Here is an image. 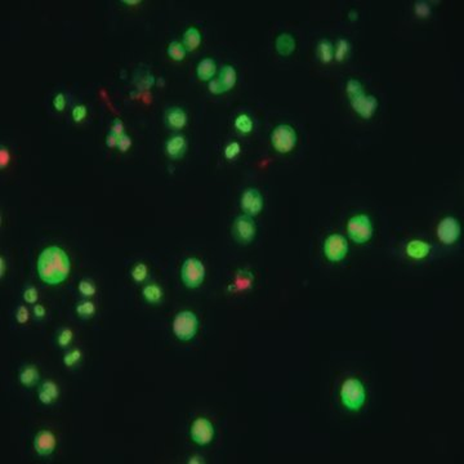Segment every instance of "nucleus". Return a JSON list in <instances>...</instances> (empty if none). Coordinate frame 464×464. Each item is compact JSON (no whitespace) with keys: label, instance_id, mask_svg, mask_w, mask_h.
Wrapping results in <instances>:
<instances>
[{"label":"nucleus","instance_id":"nucleus-37","mask_svg":"<svg viewBox=\"0 0 464 464\" xmlns=\"http://www.w3.org/2000/svg\"><path fill=\"white\" fill-rule=\"evenodd\" d=\"M38 290L34 286H28L26 290L24 291V301L28 305H34L38 301Z\"/></svg>","mask_w":464,"mask_h":464},{"label":"nucleus","instance_id":"nucleus-35","mask_svg":"<svg viewBox=\"0 0 464 464\" xmlns=\"http://www.w3.org/2000/svg\"><path fill=\"white\" fill-rule=\"evenodd\" d=\"M414 11H415V14L418 17L426 18L430 17L431 7L427 1H416L415 5H414Z\"/></svg>","mask_w":464,"mask_h":464},{"label":"nucleus","instance_id":"nucleus-33","mask_svg":"<svg viewBox=\"0 0 464 464\" xmlns=\"http://www.w3.org/2000/svg\"><path fill=\"white\" fill-rule=\"evenodd\" d=\"M73 330L71 329H62L61 333L58 334V338H57V342H58V346L61 348H67L70 346V343L73 340Z\"/></svg>","mask_w":464,"mask_h":464},{"label":"nucleus","instance_id":"nucleus-30","mask_svg":"<svg viewBox=\"0 0 464 464\" xmlns=\"http://www.w3.org/2000/svg\"><path fill=\"white\" fill-rule=\"evenodd\" d=\"M346 90H347V96H348L350 100L351 98L357 97V96H360V94L365 93L362 84H361L360 80H357V79L348 80L346 84Z\"/></svg>","mask_w":464,"mask_h":464},{"label":"nucleus","instance_id":"nucleus-38","mask_svg":"<svg viewBox=\"0 0 464 464\" xmlns=\"http://www.w3.org/2000/svg\"><path fill=\"white\" fill-rule=\"evenodd\" d=\"M87 116V107L84 104H77L73 110V119L74 122L80 123L84 118Z\"/></svg>","mask_w":464,"mask_h":464},{"label":"nucleus","instance_id":"nucleus-9","mask_svg":"<svg viewBox=\"0 0 464 464\" xmlns=\"http://www.w3.org/2000/svg\"><path fill=\"white\" fill-rule=\"evenodd\" d=\"M436 235L437 239L440 240L443 245H454L458 240L461 239V222L458 221L455 217H451V215L443 217L438 222V225H437Z\"/></svg>","mask_w":464,"mask_h":464},{"label":"nucleus","instance_id":"nucleus-12","mask_svg":"<svg viewBox=\"0 0 464 464\" xmlns=\"http://www.w3.org/2000/svg\"><path fill=\"white\" fill-rule=\"evenodd\" d=\"M350 102L355 112L365 120L373 118L378 110V100L373 94L362 93L357 97L351 98Z\"/></svg>","mask_w":464,"mask_h":464},{"label":"nucleus","instance_id":"nucleus-31","mask_svg":"<svg viewBox=\"0 0 464 464\" xmlns=\"http://www.w3.org/2000/svg\"><path fill=\"white\" fill-rule=\"evenodd\" d=\"M39 389H42L44 393H47L53 401H55L59 397V388L53 381H45Z\"/></svg>","mask_w":464,"mask_h":464},{"label":"nucleus","instance_id":"nucleus-18","mask_svg":"<svg viewBox=\"0 0 464 464\" xmlns=\"http://www.w3.org/2000/svg\"><path fill=\"white\" fill-rule=\"evenodd\" d=\"M215 71H217V65H215L214 59L211 58L201 59L198 63V67H196L198 77L203 81H210L215 75Z\"/></svg>","mask_w":464,"mask_h":464},{"label":"nucleus","instance_id":"nucleus-25","mask_svg":"<svg viewBox=\"0 0 464 464\" xmlns=\"http://www.w3.org/2000/svg\"><path fill=\"white\" fill-rule=\"evenodd\" d=\"M186 48L183 47V44L177 40H174V42L170 43L168 45V49H166V53L169 55L170 58L174 59V61H183L184 57H186Z\"/></svg>","mask_w":464,"mask_h":464},{"label":"nucleus","instance_id":"nucleus-5","mask_svg":"<svg viewBox=\"0 0 464 464\" xmlns=\"http://www.w3.org/2000/svg\"><path fill=\"white\" fill-rule=\"evenodd\" d=\"M205 266L199 258L190 257L184 259L180 268V279L188 289H198L205 280Z\"/></svg>","mask_w":464,"mask_h":464},{"label":"nucleus","instance_id":"nucleus-29","mask_svg":"<svg viewBox=\"0 0 464 464\" xmlns=\"http://www.w3.org/2000/svg\"><path fill=\"white\" fill-rule=\"evenodd\" d=\"M130 276L137 284H142L149 276V268L145 263H137L130 271Z\"/></svg>","mask_w":464,"mask_h":464},{"label":"nucleus","instance_id":"nucleus-45","mask_svg":"<svg viewBox=\"0 0 464 464\" xmlns=\"http://www.w3.org/2000/svg\"><path fill=\"white\" fill-rule=\"evenodd\" d=\"M38 398H39V401L42 402L43 405H51V404H53V402H54L52 398L49 397L47 393H44L42 389H39V391H38Z\"/></svg>","mask_w":464,"mask_h":464},{"label":"nucleus","instance_id":"nucleus-19","mask_svg":"<svg viewBox=\"0 0 464 464\" xmlns=\"http://www.w3.org/2000/svg\"><path fill=\"white\" fill-rule=\"evenodd\" d=\"M201 43V32L199 31L198 28L194 27V26H191L188 27L183 34V47L186 48L187 52H194L196 49L199 48V45Z\"/></svg>","mask_w":464,"mask_h":464},{"label":"nucleus","instance_id":"nucleus-15","mask_svg":"<svg viewBox=\"0 0 464 464\" xmlns=\"http://www.w3.org/2000/svg\"><path fill=\"white\" fill-rule=\"evenodd\" d=\"M431 253V245L423 240H412L406 245V254L412 258V259L420 260L424 259L430 256Z\"/></svg>","mask_w":464,"mask_h":464},{"label":"nucleus","instance_id":"nucleus-23","mask_svg":"<svg viewBox=\"0 0 464 464\" xmlns=\"http://www.w3.org/2000/svg\"><path fill=\"white\" fill-rule=\"evenodd\" d=\"M317 55L322 63H330L334 59V45L328 39H321L317 44Z\"/></svg>","mask_w":464,"mask_h":464},{"label":"nucleus","instance_id":"nucleus-41","mask_svg":"<svg viewBox=\"0 0 464 464\" xmlns=\"http://www.w3.org/2000/svg\"><path fill=\"white\" fill-rule=\"evenodd\" d=\"M28 309L25 307V306H20L17 309V312H16V320H17L18 324H26L28 321Z\"/></svg>","mask_w":464,"mask_h":464},{"label":"nucleus","instance_id":"nucleus-47","mask_svg":"<svg viewBox=\"0 0 464 464\" xmlns=\"http://www.w3.org/2000/svg\"><path fill=\"white\" fill-rule=\"evenodd\" d=\"M118 135L110 132V134H107V137H106V145L108 147H118Z\"/></svg>","mask_w":464,"mask_h":464},{"label":"nucleus","instance_id":"nucleus-44","mask_svg":"<svg viewBox=\"0 0 464 464\" xmlns=\"http://www.w3.org/2000/svg\"><path fill=\"white\" fill-rule=\"evenodd\" d=\"M9 163V153H8V150L1 146V151H0V166L4 168V166H7V164Z\"/></svg>","mask_w":464,"mask_h":464},{"label":"nucleus","instance_id":"nucleus-20","mask_svg":"<svg viewBox=\"0 0 464 464\" xmlns=\"http://www.w3.org/2000/svg\"><path fill=\"white\" fill-rule=\"evenodd\" d=\"M276 51L281 55H290L295 51V39L290 34H280L276 39Z\"/></svg>","mask_w":464,"mask_h":464},{"label":"nucleus","instance_id":"nucleus-1","mask_svg":"<svg viewBox=\"0 0 464 464\" xmlns=\"http://www.w3.org/2000/svg\"><path fill=\"white\" fill-rule=\"evenodd\" d=\"M38 275L43 283L59 285L66 280L71 270V262L67 253L59 246H48L38 258Z\"/></svg>","mask_w":464,"mask_h":464},{"label":"nucleus","instance_id":"nucleus-7","mask_svg":"<svg viewBox=\"0 0 464 464\" xmlns=\"http://www.w3.org/2000/svg\"><path fill=\"white\" fill-rule=\"evenodd\" d=\"M348 241L343 235L340 233H332L324 240V245H322V252L324 256L329 262L332 263H338L342 262L348 254Z\"/></svg>","mask_w":464,"mask_h":464},{"label":"nucleus","instance_id":"nucleus-42","mask_svg":"<svg viewBox=\"0 0 464 464\" xmlns=\"http://www.w3.org/2000/svg\"><path fill=\"white\" fill-rule=\"evenodd\" d=\"M53 106L57 111H62L66 106V98H65V94L63 93H58L57 96H54L53 98Z\"/></svg>","mask_w":464,"mask_h":464},{"label":"nucleus","instance_id":"nucleus-22","mask_svg":"<svg viewBox=\"0 0 464 464\" xmlns=\"http://www.w3.org/2000/svg\"><path fill=\"white\" fill-rule=\"evenodd\" d=\"M142 295L145 301L147 302V303H150V305H159L160 302L163 301L164 293L163 289H161L159 285L149 284L143 287Z\"/></svg>","mask_w":464,"mask_h":464},{"label":"nucleus","instance_id":"nucleus-48","mask_svg":"<svg viewBox=\"0 0 464 464\" xmlns=\"http://www.w3.org/2000/svg\"><path fill=\"white\" fill-rule=\"evenodd\" d=\"M4 272H5V262H4L3 257H0V276H4Z\"/></svg>","mask_w":464,"mask_h":464},{"label":"nucleus","instance_id":"nucleus-28","mask_svg":"<svg viewBox=\"0 0 464 464\" xmlns=\"http://www.w3.org/2000/svg\"><path fill=\"white\" fill-rule=\"evenodd\" d=\"M235 127L240 133L248 134V133L252 132V129H253V122H252V119H250L249 115L241 114L236 118Z\"/></svg>","mask_w":464,"mask_h":464},{"label":"nucleus","instance_id":"nucleus-32","mask_svg":"<svg viewBox=\"0 0 464 464\" xmlns=\"http://www.w3.org/2000/svg\"><path fill=\"white\" fill-rule=\"evenodd\" d=\"M79 291L80 294L83 295V297H87V298H90V297H93L94 293H96V286L90 280H81L79 283Z\"/></svg>","mask_w":464,"mask_h":464},{"label":"nucleus","instance_id":"nucleus-2","mask_svg":"<svg viewBox=\"0 0 464 464\" xmlns=\"http://www.w3.org/2000/svg\"><path fill=\"white\" fill-rule=\"evenodd\" d=\"M339 397L342 405L347 410L360 412L366 402V388L359 378H347L340 386Z\"/></svg>","mask_w":464,"mask_h":464},{"label":"nucleus","instance_id":"nucleus-16","mask_svg":"<svg viewBox=\"0 0 464 464\" xmlns=\"http://www.w3.org/2000/svg\"><path fill=\"white\" fill-rule=\"evenodd\" d=\"M166 125L172 129H182L187 123V114L183 108L172 107L165 114Z\"/></svg>","mask_w":464,"mask_h":464},{"label":"nucleus","instance_id":"nucleus-40","mask_svg":"<svg viewBox=\"0 0 464 464\" xmlns=\"http://www.w3.org/2000/svg\"><path fill=\"white\" fill-rule=\"evenodd\" d=\"M208 88H209V92H210V93H213V94H221V93H225V92H226L225 87L222 85V83L219 81V79H211L210 81H209Z\"/></svg>","mask_w":464,"mask_h":464},{"label":"nucleus","instance_id":"nucleus-34","mask_svg":"<svg viewBox=\"0 0 464 464\" xmlns=\"http://www.w3.org/2000/svg\"><path fill=\"white\" fill-rule=\"evenodd\" d=\"M80 359H81V352L79 350H73L63 356V364L67 367H73L77 362H79Z\"/></svg>","mask_w":464,"mask_h":464},{"label":"nucleus","instance_id":"nucleus-43","mask_svg":"<svg viewBox=\"0 0 464 464\" xmlns=\"http://www.w3.org/2000/svg\"><path fill=\"white\" fill-rule=\"evenodd\" d=\"M111 133H114L119 137V135L124 134V124L120 119H115L112 124H111Z\"/></svg>","mask_w":464,"mask_h":464},{"label":"nucleus","instance_id":"nucleus-13","mask_svg":"<svg viewBox=\"0 0 464 464\" xmlns=\"http://www.w3.org/2000/svg\"><path fill=\"white\" fill-rule=\"evenodd\" d=\"M57 447L55 435L49 430H40L34 437V450L39 457H49Z\"/></svg>","mask_w":464,"mask_h":464},{"label":"nucleus","instance_id":"nucleus-36","mask_svg":"<svg viewBox=\"0 0 464 464\" xmlns=\"http://www.w3.org/2000/svg\"><path fill=\"white\" fill-rule=\"evenodd\" d=\"M240 150L241 149H240V145L237 142L229 143V145L226 146V149H225L226 159H229V160L235 159L236 156L240 154Z\"/></svg>","mask_w":464,"mask_h":464},{"label":"nucleus","instance_id":"nucleus-46","mask_svg":"<svg viewBox=\"0 0 464 464\" xmlns=\"http://www.w3.org/2000/svg\"><path fill=\"white\" fill-rule=\"evenodd\" d=\"M32 311H34V316L36 320H42L45 316V307L42 305L34 306V309H32Z\"/></svg>","mask_w":464,"mask_h":464},{"label":"nucleus","instance_id":"nucleus-8","mask_svg":"<svg viewBox=\"0 0 464 464\" xmlns=\"http://www.w3.org/2000/svg\"><path fill=\"white\" fill-rule=\"evenodd\" d=\"M231 235L236 243L241 245H248L252 243L257 235V225L253 217L245 214L236 217L232 223Z\"/></svg>","mask_w":464,"mask_h":464},{"label":"nucleus","instance_id":"nucleus-50","mask_svg":"<svg viewBox=\"0 0 464 464\" xmlns=\"http://www.w3.org/2000/svg\"><path fill=\"white\" fill-rule=\"evenodd\" d=\"M123 3H125V4H139L141 1H139V0H124Z\"/></svg>","mask_w":464,"mask_h":464},{"label":"nucleus","instance_id":"nucleus-26","mask_svg":"<svg viewBox=\"0 0 464 464\" xmlns=\"http://www.w3.org/2000/svg\"><path fill=\"white\" fill-rule=\"evenodd\" d=\"M77 313L79 316L80 319L83 320H88L92 319L96 313V306H94L93 302L90 301H83L77 303Z\"/></svg>","mask_w":464,"mask_h":464},{"label":"nucleus","instance_id":"nucleus-3","mask_svg":"<svg viewBox=\"0 0 464 464\" xmlns=\"http://www.w3.org/2000/svg\"><path fill=\"white\" fill-rule=\"evenodd\" d=\"M172 330L176 338L182 342L194 339L199 330V319L196 313L188 309L178 312L177 315L174 316Z\"/></svg>","mask_w":464,"mask_h":464},{"label":"nucleus","instance_id":"nucleus-17","mask_svg":"<svg viewBox=\"0 0 464 464\" xmlns=\"http://www.w3.org/2000/svg\"><path fill=\"white\" fill-rule=\"evenodd\" d=\"M20 383L26 388H32L40 379V373L35 365H26L18 375Z\"/></svg>","mask_w":464,"mask_h":464},{"label":"nucleus","instance_id":"nucleus-10","mask_svg":"<svg viewBox=\"0 0 464 464\" xmlns=\"http://www.w3.org/2000/svg\"><path fill=\"white\" fill-rule=\"evenodd\" d=\"M215 430L213 423L205 418V416H199L192 422L190 427V437L199 446H206L211 441L214 440Z\"/></svg>","mask_w":464,"mask_h":464},{"label":"nucleus","instance_id":"nucleus-6","mask_svg":"<svg viewBox=\"0 0 464 464\" xmlns=\"http://www.w3.org/2000/svg\"><path fill=\"white\" fill-rule=\"evenodd\" d=\"M298 141V135L291 125L280 124L271 133V143L277 153L287 154L294 149Z\"/></svg>","mask_w":464,"mask_h":464},{"label":"nucleus","instance_id":"nucleus-51","mask_svg":"<svg viewBox=\"0 0 464 464\" xmlns=\"http://www.w3.org/2000/svg\"><path fill=\"white\" fill-rule=\"evenodd\" d=\"M351 20H355V12H351Z\"/></svg>","mask_w":464,"mask_h":464},{"label":"nucleus","instance_id":"nucleus-49","mask_svg":"<svg viewBox=\"0 0 464 464\" xmlns=\"http://www.w3.org/2000/svg\"><path fill=\"white\" fill-rule=\"evenodd\" d=\"M188 463H190V464H194V463H204V461H203V458H200V457H192V458H190V461H188Z\"/></svg>","mask_w":464,"mask_h":464},{"label":"nucleus","instance_id":"nucleus-11","mask_svg":"<svg viewBox=\"0 0 464 464\" xmlns=\"http://www.w3.org/2000/svg\"><path fill=\"white\" fill-rule=\"evenodd\" d=\"M263 196L257 188H246L240 198V208L245 215L257 217L263 209Z\"/></svg>","mask_w":464,"mask_h":464},{"label":"nucleus","instance_id":"nucleus-4","mask_svg":"<svg viewBox=\"0 0 464 464\" xmlns=\"http://www.w3.org/2000/svg\"><path fill=\"white\" fill-rule=\"evenodd\" d=\"M347 233L355 244L362 245L370 241L374 233V227L370 217L366 214H356L347 222Z\"/></svg>","mask_w":464,"mask_h":464},{"label":"nucleus","instance_id":"nucleus-39","mask_svg":"<svg viewBox=\"0 0 464 464\" xmlns=\"http://www.w3.org/2000/svg\"><path fill=\"white\" fill-rule=\"evenodd\" d=\"M130 146H132V139H130V137H129L128 134H125L124 133V134L119 135L118 149L120 150L122 153H125Z\"/></svg>","mask_w":464,"mask_h":464},{"label":"nucleus","instance_id":"nucleus-14","mask_svg":"<svg viewBox=\"0 0 464 464\" xmlns=\"http://www.w3.org/2000/svg\"><path fill=\"white\" fill-rule=\"evenodd\" d=\"M186 149H187V143L183 135H173L165 142L166 154L174 160L180 159L186 153Z\"/></svg>","mask_w":464,"mask_h":464},{"label":"nucleus","instance_id":"nucleus-27","mask_svg":"<svg viewBox=\"0 0 464 464\" xmlns=\"http://www.w3.org/2000/svg\"><path fill=\"white\" fill-rule=\"evenodd\" d=\"M351 45L347 39H339L334 48V59L338 62H342L347 58V55L350 54Z\"/></svg>","mask_w":464,"mask_h":464},{"label":"nucleus","instance_id":"nucleus-21","mask_svg":"<svg viewBox=\"0 0 464 464\" xmlns=\"http://www.w3.org/2000/svg\"><path fill=\"white\" fill-rule=\"evenodd\" d=\"M218 79L222 83V85L225 87L226 92L231 90L232 88L235 87L236 80H237V73H236L235 67L231 66V65H225L222 67Z\"/></svg>","mask_w":464,"mask_h":464},{"label":"nucleus","instance_id":"nucleus-24","mask_svg":"<svg viewBox=\"0 0 464 464\" xmlns=\"http://www.w3.org/2000/svg\"><path fill=\"white\" fill-rule=\"evenodd\" d=\"M254 281V276L250 272H239V274L236 275L235 281H233V290L241 291V290H246V289H249L252 286Z\"/></svg>","mask_w":464,"mask_h":464}]
</instances>
